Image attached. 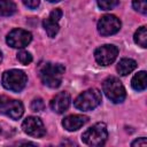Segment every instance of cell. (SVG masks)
Listing matches in <instances>:
<instances>
[{
    "label": "cell",
    "instance_id": "1",
    "mask_svg": "<svg viewBox=\"0 0 147 147\" xmlns=\"http://www.w3.org/2000/svg\"><path fill=\"white\" fill-rule=\"evenodd\" d=\"M65 68L61 63L46 62L39 67V77L44 85L56 88L61 85Z\"/></svg>",
    "mask_w": 147,
    "mask_h": 147
},
{
    "label": "cell",
    "instance_id": "2",
    "mask_svg": "<svg viewBox=\"0 0 147 147\" xmlns=\"http://www.w3.org/2000/svg\"><path fill=\"white\" fill-rule=\"evenodd\" d=\"M102 101L101 92L98 88H88L80 93L74 101V105L77 109L82 111H90L96 108Z\"/></svg>",
    "mask_w": 147,
    "mask_h": 147
},
{
    "label": "cell",
    "instance_id": "3",
    "mask_svg": "<svg viewBox=\"0 0 147 147\" xmlns=\"http://www.w3.org/2000/svg\"><path fill=\"white\" fill-rule=\"evenodd\" d=\"M102 90L107 98L113 101L114 103H121L124 101L126 96L125 88L122 84V82L114 76L107 77L102 83Z\"/></svg>",
    "mask_w": 147,
    "mask_h": 147
},
{
    "label": "cell",
    "instance_id": "4",
    "mask_svg": "<svg viewBox=\"0 0 147 147\" xmlns=\"http://www.w3.org/2000/svg\"><path fill=\"white\" fill-rule=\"evenodd\" d=\"M108 138V131L105 123H95L88 127L83 134L82 140L88 146H102Z\"/></svg>",
    "mask_w": 147,
    "mask_h": 147
},
{
    "label": "cell",
    "instance_id": "5",
    "mask_svg": "<svg viewBox=\"0 0 147 147\" xmlns=\"http://www.w3.org/2000/svg\"><path fill=\"white\" fill-rule=\"evenodd\" d=\"M1 80L5 88L13 92H21L28 83V77L24 71L18 69H11L3 72Z\"/></svg>",
    "mask_w": 147,
    "mask_h": 147
},
{
    "label": "cell",
    "instance_id": "6",
    "mask_svg": "<svg viewBox=\"0 0 147 147\" xmlns=\"http://www.w3.org/2000/svg\"><path fill=\"white\" fill-rule=\"evenodd\" d=\"M0 113L16 121L22 117L24 113L23 103L18 100L11 99L6 95H0Z\"/></svg>",
    "mask_w": 147,
    "mask_h": 147
},
{
    "label": "cell",
    "instance_id": "7",
    "mask_svg": "<svg viewBox=\"0 0 147 147\" xmlns=\"http://www.w3.org/2000/svg\"><path fill=\"white\" fill-rule=\"evenodd\" d=\"M31 40H32L31 32L23 29H14L6 37L7 44L13 48H24L31 42Z\"/></svg>",
    "mask_w": 147,
    "mask_h": 147
},
{
    "label": "cell",
    "instance_id": "8",
    "mask_svg": "<svg viewBox=\"0 0 147 147\" xmlns=\"http://www.w3.org/2000/svg\"><path fill=\"white\" fill-rule=\"evenodd\" d=\"M121 21L115 15H103L98 21V31L101 36H111L119 31Z\"/></svg>",
    "mask_w": 147,
    "mask_h": 147
},
{
    "label": "cell",
    "instance_id": "9",
    "mask_svg": "<svg viewBox=\"0 0 147 147\" xmlns=\"http://www.w3.org/2000/svg\"><path fill=\"white\" fill-rule=\"evenodd\" d=\"M118 55V48L114 45H102L98 47L94 52L95 61L100 65H109L111 64Z\"/></svg>",
    "mask_w": 147,
    "mask_h": 147
},
{
    "label": "cell",
    "instance_id": "10",
    "mask_svg": "<svg viewBox=\"0 0 147 147\" xmlns=\"http://www.w3.org/2000/svg\"><path fill=\"white\" fill-rule=\"evenodd\" d=\"M23 131L34 138H41L46 133V129L44 126L42 121L37 116H29L22 123Z\"/></svg>",
    "mask_w": 147,
    "mask_h": 147
},
{
    "label": "cell",
    "instance_id": "11",
    "mask_svg": "<svg viewBox=\"0 0 147 147\" xmlns=\"http://www.w3.org/2000/svg\"><path fill=\"white\" fill-rule=\"evenodd\" d=\"M51 108L53 111L57 113V114H62L64 113L69 106H70V95L68 92H60L57 93L49 103Z\"/></svg>",
    "mask_w": 147,
    "mask_h": 147
},
{
    "label": "cell",
    "instance_id": "12",
    "mask_svg": "<svg viewBox=\"0 0 147 147\" xmlns=\"http://www.w3.org/2000/svg\"><path fill=\"white\" fill-rule=\"evenodd\" d=\"M88 122V117L85 115H69L62 121V125L67 131H77Z\"/></svg>",
    "mask_w": 147,
    "mask_h": 147
},
{
    "label": "cell",
    "instance_id": "13",
    "mask_svg": "<svg viewBox=\"0 0 147 147\" xmlns=\"http://www.w3.org/2000/svg\"><path fill=\"white\" fill-rule=\"evenodd\" d=\"M137 68V62L132 59H122L116 69H117V72L121 75V76H126L129 75L130 72H132L134 69Z\"/></svg>",
    "mask_w": 147,
    "mask_h": 147
},
{
    "label": "cell",
    "instance_id": "14",
    "mask_svg": "<svg viewBox=\"0 0 147 147\" xmlns=\"http://www.w3.org/2000/svg\"><path fill=\"white\" fill-rule=\"evenodd\" d=\"M131 85H132L133 90H136L138 92L144 91L146 88V86H147V75H146V71H139V72H137L132 77Z\"/></svg>",
    "mask_w": 147,
    "mask_h": 147
},
{
    "label": "cell",
    "instance_id": "15",
    "mask_svg": "<svg viewBox=\"0 0 147 147\" xmlns=\"http://www.w3.org/2000/svg\"><path fill=\"white\" fill-rule=\"evenodd\" d=\"M42 26H44V29H45V31L49 38H54L56 36V33L59 32V29H60L59 22L51 18L49 16L42 21Z\"/></svg>",
    "mask_w": 147,
    "mask_h": 147
},
{
    "label": "cell",
    "instance_id": "16",
    "mask_svg": "<svg viewBox=\"0 0 147 147\" xmlns=\"http://www.w3.org/2000/svg\"><path fill=\"white\" fill-rule=\"evenodd\" d=\"M17 7L11 0H0V16H10L16 11Z\"/></svg>",
    "mask_w": 147,
    "mask_h": 147
},
{
    "label": "cell",
    "instance_id": "17",
    "mask_svg": "<svg viewBox=\"0 0 147 147\" xmlns=\"http://www.w3.org/2000/svg\"><path fill=\"white\" fill-rule=\"evenodd\" d=\"M133 39H134V42H136L137 45L141 46L142 48H146V47H147V29H146L145 25L140 26V28L136 31Z\"/></svg>",
    "mask_w": 147,
    "mask_h": 147
},
{
    "label": "cell",
    "instance_id": "18",
    "mask_svg": "<svg viewBox=\"0 0 147 147\" xmlns=\"http://www.w3.org/2000/svg\"><path fill=\"white\" fill-rule=\"evenodd\" d=\"M132 7L144 15L147 14V0H132Z\"/></svg>",
    "mask_w": 147,
    "mask_h": 147
},
{
    "label": "cell",
    "instance_id": "19",
    "mask_svg": "<svg viewBox=\"0 0 147 147\" xmlns=\"http://www.w3.org/2000/svg\"><path fill=\"white\" fill-rule=\"evenodd\" d=\"M98 6L103 10H109L116 7L119 2V0H96Z\"/></svg>",
    "mask_w": 147,
    "mask_h": 147
},
{
    "label": "cell",
    "instance_id": "20",
    "mask_svg": "<svg viewBox=\"0 0 147 147\" xmlns=\"http://www.w3.org/2000/svg\"><path fill=\"white\" fill-rule=\"evenodd\" d=\"M17 60L24 64V65H28L32 62V55L28 52V51H20L17 53Z\"/></svg>",
    "mask_w": 147,
    "mask_h": 147
},
{
    "label": "cell",
    "instance_id": "21",
    "mask_svg": "<svg viewBox=\"0 0 147 147\" xmlns=\"http://www.w3.org/2000/svg\"><path fill=\"white\" fill-rule=\"evenodd\" d=\"M31 109L33 111H41L45 109V103L41 98H36L31 102Z\"/></svg>",
    "mask_w": 147,
    "mask_h": 147
},
{
    "label": "cell",
    "instance_id": "22",
    "mask_svg": "<svg viewBox=\"0 0 147 147\" xmlns=\"http://www.w3.org/2000/svg\"><path fill=\"white\" fill-rule=\"evenodd\" d=\"M22 1H23V3H24L28 8H30V9L37 8V7L39 6V3H40V0H22Z\"/></svg>",
    "mask_w": 147,
    "mask_h": 147
},
{
    "label": "cell",
    "instance_id": "23",
    "mask_svg": "<svg viewBox=\"0 0 147 147\" xmlns=\"http://www.w3.org/2000/svg\"><path fill=\"white\" fill-rule=\"evenodd\" d=\"M146 145H147V140L145 137L138 138L134 141H132V144H131V146H146Z\"/></svg>",
    "mask_w": 147,
    "mask_h": 147
},
{
    "label": "cell",
    "instance_id": "24",
    "mask_svg": "<svg viewBox=\"0 0 147 147\" xmlns=\"http://www.w3.org/2000/svg\"><path fill=\"white\" fill-rule=\"evenodd\" d=\"M47 1H49V2H59L60 0H47Z\"/></svg>",
    "mask_w": 147,
    "mask_h": 147
},
{
    "label": "cell",
    "instance_id": "25",
    "mask_svg": "<svg viewBox=\"0 0 147 147\" xmlns=\"http://www.w3.org/2000/svg\"><path fill=\"white\" fill-rule=\"evenodd\" d=\"M1 61H2V53H1V51H0V63H1Z\"/></svg>",
    "mask_w": 147,
    "mask_h": 147
},
{
    "label": "cell",
    "instance_id": "26",
    "mask_svg": "<svg viewBox=\"0 0 147 147\" xmlns=\"http://www.w3.org/2000/svg\"><path fill=\"white\" fill-rule=\"evenodd\" d=\"M0 133H1V127H0Z\"/></svg>",
    "mask_w": 147,
    "mask_h": 147
}]
</instances>
